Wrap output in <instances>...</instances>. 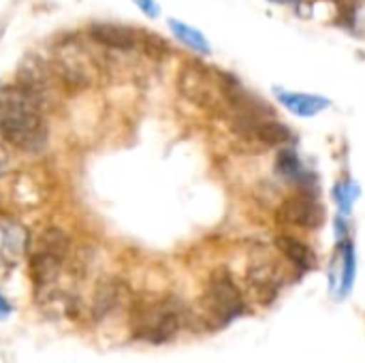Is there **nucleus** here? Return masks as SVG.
Here are the masks:
<instances>
[{"instance_id": "dca6fc26", "label": "nucleus", "mask_w": 365, "mask_h": 363, "mask_svg": "<svg viewBox=\"0 0 365 363\" xmlns=\"http://www.w3.org/2000/svg\"><path fill=\"white\" fill-rule=\"evenodd\" d=\"M336 199H338V203H340V208H342L344 214L351 212V208H353V197H351V184H349V182L338 184V188H336Z\"/></svg>"}, {"instance_id": "9b49d317", "label": "nucleus", "mask_w": 365, "mask_h": 363, "mask_svg": "<svg viewBox=\"0 0 365 363\" xmlns=\"http://www.w3.org/2000/svg\"><path fill=\"white\" fill-rule=\"evenodd\" d=\"M248 282L250 287L263 297V300H269L274 297V293L278 291L280 287V276H278V270L274 263L269 261H259V263H252L250 270H248Z\"/></svg>"}, {"instance_id": "9d476101", "label": "nucleus", "mask_w": 365, "mask_h": 363, "mask_svg": "<svg viewBox=\"0 0 365 363\" xmlns=\"http://www.w3.org/2000/svg\"><path fill=\"white\" fill-rule=\"evenodd\" d=\"M278 101L295 116L302 118H310L321 113L323 109L329 107V101L325 96H317V94H304V92H284V90H276Z\"/></svg>"}, {"instance_id": "f8f14e48", "label": "nucleus", "mask_w": 365, "mask_h": 363, "mask_svg": "<svg viewBox=\"0 0 365 363\" xmlns=\"http://www.w3.org/2000/svg\"><path fill=\"white\" fill-rule=\"evenodd\" d=\"M276 248L299 270H312L317 265V255L312 252V248L293 235H278Z\"/></svg>"}, {"instance_id": "20e7f679", "label": "nucleus", "mask_w": 365, "mask_h": 363, "mask_svg": "<svg viewBox=\"0 0 365 363\" xmlns=\"http://www.w3.org/2000/svg\"><path fill=\"white\" fill-rule=\"evenodd\" d=\"M229 77L214 73L201 64H186L178 77L180 92L199 107L220 109L227 103Z\"/></svg>"}, {"instance_id": "39448f33", "label": "nucleus", "mask_w": 365, "mask_h": 363, "mask_svg": "<svg viewBox=\"0 0 365 363\" xmlns=\"http://www.w3.org/2000/svg\"><path fill=\"white\" fill-rule=\"evenodd\" d=\"M203 306L214 327H222L242 315L244 300L229 272L218 270L210 276L203 295Z\"/></svg>"}, {"instance_id": "1a4fd4ad", "label": "nucleus", "mask_w": 365, "mask_h": 363, "mask_svg": "<svg viewBox=\"0 0 365 363\" xmlns=\"http://www.w3.org/2000/svg\"><path fill=\"white\" fill-rule=\"evenodd\" d=\"M90 36L109 47V49H120V51H128L137 45V36L133 30L124 28V26H115V24H94L90 28Z\"/></svg>"}, {"instance_id": "423d86ee", "label": "nucleus", "mask_w": 365, "mask_h": 363, "mask_svg": "<svg viewBox=\"0 0 365 363\" xmlns=\"http://www.w3.org/2000/svg\"><path fill=\"white\" fill-rule=\"evenodd\" d=\"M53 68H56L58 77L73 90L88 88L94 77V64H92L88 51L75 39H66L56 45Z\"/></svg>"}, {"instance_id": "4468645a", "label": "nucleus", "mask_w": 365, "mask_h": 363, "mask_svg": "<svg viewBox=\"0 0 365 363\" xmlns=\"http://www.w3.org/2000/svg\"><path fill=\"white\" fill-rule=\"evenodd\" d=\"M26 246H28V233L19 225H6L2 231V252L9 257V261L19 259Z\"/></svg>"}, {"instance_id": "f03ea898", "label": "nucleus", "mask_w": 365, "mask_h": 363, "mask_svg": "<svg viewBox=\"0 0 365 363\" xmlns=\"http://www.w3.org/2000/svg\"><path fill=\"white\" fill-rule=\"evenodd\" d=\"M184 308L175 297H160L135 304L130 312L133 336L152 344L169 342L182 327Z\"/></svg>"}, {"instance_id": "6e6552de", "label": "nucleus", "mask_w": 365, "mask_h": 363, "mask_svg": "<svg viewBox=\"0 0 365 363\" xmlns=\"http://www.w3.org/2000/svg\"><path fill=\"white\" fill-rule=\"evenodd\" d=\"M126 297V287L118 280H105L96 287L94 291V300H92V317L96 321L105 319L107 315H111L122 300Z\"/></svg>"}, {"instance_id": "f3484780", "label": "nucleus", "mask_w": 365, "mask_h": 363, "mask_svg": "<svg viewBox=\"0 0 365 363\" xmlns=\"http://www.w3.org/2000/svg\"><path fill=\"white\" fill-rule=\"evenodd\" d=\"M148 17H156L158 13H160V9H158V4H156V0H133Z\"/></svg>"}, {"instance_id": "ddd939ff", "label": "nucleus", "mask_w": 365, "mask_h": 363, "mask_svg": "<svg viewBox=\"0 0 365 363\" xmlns=\"http://www.w3.org/2000/svg\"><path fill=\"white\" fill-rule=\"evenodd\" d=\"M169 28L173 30V34L184 43L188 45L190 49L199 51V53H210V43L207 39L203 36V32H199L197 28L188 26V24H182L178 19H169Z\"/></svg>"}, {"instance_id": "2eb2a0df", "label": "nucleus", "mask_w": 365, "mask_h": 363, "mask_svg": "<svg viewBox=\"0 0 365 363\" xmlns=\"http://www.w3.org/2000/svg\"><path fill=\"white\" fill-rule=\"evenodd\" d=\"M276 171L280 178L289 180V182H299L306 171H304V165L299 160V156L293 152V150H282L276 158Z\"/></svg>"}, {"instance_id": "0eeeda50", "label": "nucleus", "mask_w": 365, "mask_h": 363, "mask_svg": "<svg viewBox=\"0 0 365 363\" xmlns=\"http://www.w3.org/2000/svg\"><path fill=\"white\" fill-rule=\"evenodd\" d=\"M276 220L287 227L319 229L325 223V208L308 193H297L284 199L276 212Z\"/></svg>"}, {"instance_id": "7ed1b4c3", "label": "nucleus", "mask_w": 365, "mask_h": 363, "mask_svg": "<svg viewBox=\"0 0 365 363\" xmlns=\"http://www.w3.org/2000/svg\"><path fill=\"white\" fill-rule=\"evenodd\" d=\"M66 255H68V237L60 229H45L36 237L32 246L30 272L38 291L51 289V285L60 276Z\"/></svg>"}, {"instance_id": "a211bd4d", "label": "nucleus", "mask_w": 365, "mask_h": 363, "mask_svg": "<svg viewBox=\"0 0 365 363\" xmlns=\"http://www.w3.org/2000/svg\"><path fill=\"white\" fill-rule=\"evenodd\" d=\"M11 315V306H9V302L0 295V319H4V317H9Z\"/></svg>"}, {"instance_id": "f257e3e1", "label": "nucleus", "mask_w": 365, "mask_h": 363, "mask_svg": "<svg viewBox=\"0 0 365 363\" xmlns=\"http://www.w3.org/2000/svg\"><path fill=\"white\" fill-rule=\"evenodd\" d=\"M0 137L24 152H38L47 143L43 98L24 86H2Z\"/></svg>"}]
</instances>
